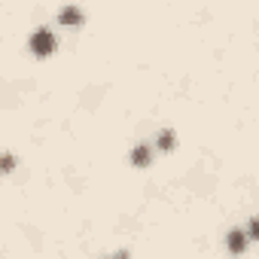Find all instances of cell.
I'll return each instance as SVG.
<instances>
[{
	"label": "cell",
	"mask_w": 259,
	"mask_h": 259,
	"mask_svg": "<svg viewBox=\"0 0 259 259\" xmlns=\"http://www.w3.org/2000/svg\"><path fill=\"white\" fill-rule=\"evenodd\" d=\"M28 46H31V52H34V55L46 58V55H52V52H55V34H52L49 28H37V31L31 34Z\"/></svg>",
	"instance_id": "1"
},
{
	"label": "cell",
	"mask_w": 259,
	"mask_h": 259,
	"mask_svg": "<svg viewBox=\"0 0 259 259\" xmlns=\"http://www.w3.org/2000/svg\"><path fill=\"white\" fill-rule=\"evenodd\" d=\"M226 244H229V253H244L247 247H250V235H247V229L244 226H235L229 235H226Z\"/></svg>",
	"instance_id": "2"
},
{
	"label": "cell",
	"mask_w": 259,
	"mask_h": 259,
	"mask_svg": "<svg viewBox=\"0 0 259 259\" xmlns=\"http://www.w3.org/2000/svg\"><path fill=\"white\" fill-rule=\"evenodd\" d=\"M153 147H156V144H138V147L132 150V165H135V168H147V165L153 162Z\"/></svg>",
	"instance_id": "3"
},
{
	"label": "cell",
	"mask_w": 259,
	"mask_h": 259,
	"mask_svg": "<svg viewBox=\"0 0 259 259\" xmlns=\"http://www.w3.org/2000/svg\"><path fill=\"white\" fill-rule=\"evenodd\" d=\"M58 22L67 25V28H79L82 25V10L79 7H61L58 10Z\"/></svg>",
	"instance_id": "4"
},
{
	"label": "cell",
	"mask_w": 259,
	"mask_h": 259,
	"mask_svg": "<svg viewBox=\"0 0 259 259\" xmlns=\"http://www.w3.org/2000/svg\"><path fill=\"white\" fill-rule=\"evenodd\" d=\"M174 144H177V135L171 132V128H162L159 138H156V147H159L162 153H168V150H174Z\"/></svg>",
	"instance_id": "5"
},
{
	"label": "cell",
	"mask_w": 259,
	"mask_h": 259,
	"mask_svg": "<svg viewBox=\"0 0 259 259\" xmlns=\"http://www.w3.org/2000/svg\"><path fill=\"white\" fill-rule=\"evenodd\" d=\"M247 235H250V241H259V217H253L247 223Z\"/></svg>",
	"instance_id": "6"
},
{
	"label": "cell",
	"mask_w": 259,
	"mask_h": 259,
	"mask_svg": "<svg viewBox=\"0 0 259 259\" xmlns=\"http://www.w3.org/2000/svg\"><path fill=\"white\" fill-rule=\"evenodd\" d=\"M13 165H16V159H13V156H10V153H7V156H4V168H7V174H10V171H13Z\"/></svg>",
	"instance_id": "7"
},
{
	"label": "cell",
	"mask_w": 259,
	"mask_h": 259,
	"mask_svg": "<svg viewBox=\"0 0 259 259\" xmlns=\"http://www.w3.org/2000/svg\"><path fill=\"white\" fill-rule=\"evenodd\" d=\"M128 256H132V253H128V250H119V253H116L113 259H128Z\"/></svg>",
	"instance_id": "8"
}]
</instances>
